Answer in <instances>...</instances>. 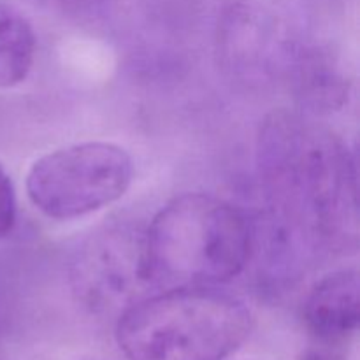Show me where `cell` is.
<instances>
[{
    "instance_id": "10",
    "label": "cell",
    "mask_w": 360,
    "mask_h": 360,
    "mask_svg": "<svg viewBox=\"0 0 360 360\" xmlns=\"http://www.w3.org/2000/svg\"><path fill=\"white\" fill-rule=\"evenodd\" d=\"M330 348L333 347H326V345H322L320 348H309L302 354L301 360H345L338 354H334Z\"/></svg>"
},
{
    "instance_id": "8",
    "label": "cell",
    "mask_w": 360,
    "mask_h": 360,
    "mask_svg": "<svg viewBox=\"0 0 360 360\" xmlns=\"http://www.w3.org/2000/svg\"><path fill=\"white\" fill-rule=\"evenodd\" d=\"M297 94L302 104L319 112L343 105L348 83L334 62L316 51L302 56L297 65Z\"/></svg>"
},
{
    "instance_id": "9",
    "label": "cell",
    "mask_w": 360,
    "mask_h": 360,
    "mask_svg": "<svg viewBox=\"0 0 360 360\" xmlns=\"http://www.w3.org/2000/svg\"><path fill=\"white\" fill-rule=\"evenodd\" d=\"M18 218L16 190L13 179L0 164V239L7 238L14 231Z\"/></svg>"
},
{
    "instance_id": "4",
    "label": "cell",
    "mask_w": 360,
    "mask_h": 360,
    "mask_svg": "<svg viewBox=\"0 0 360 360\" xmlns=\"http://www.w3.org/2000/svg\"><path fill=\"white\" fill-rule=\"evenodd\" d=\"M132 178L134 162L125 148L88 141L37 158L27 174V195L44 217L76 220L122 199Z\"/></svg>"
},
{
    "instance_id": "2",
    "label": "cell",
    "mask_w": 360,
    "mask_h": 360,
    "mask_svg": "<svg viewBox=\"0 0 360 360\" xmlns=\"http://www.w3.org/2000/svg\"><path fill=\"white\" fill-rule=\"evenodd\" d=\"M253 243L241 210L210 193H183L143 232L144 274L162 288L220 287L246 269Z\"/></svg>"
},
{
    "instance_id": "7",
    "label": "cell",
    "mask_w": 360,
    "mask_h": 360,
    "mask_svg": "<svg viewBox=\"0 0 360 360\" xmlns=\"http://www.w3.org/2000/svg\"><path fill=\"white\" fill-rule=\"evenodd\" d=\"M34 27L14 7L0 2V88L23 83L35 60Z\"/></svg>"
},
{
    "instance_id": "5",
    "label": "cell",
    "mask_w": 360,
    "mask_h": 360,
    "mask_svg": "<svg viewBox=\"0 0 360 360\" xmlns=\"http://www.w3.org/2000/svg\"><path fill=\"white\" fill-rule=\"evenodd\" d=\"M79 292L95 304L129 299L136 301L134 292L150 285L144 274L143 234L105 232L84 248L76 264L74 274Z\"/></svg>"
},
{
    "instance_id": "3",
    "label": "cell",
    "mask_w": 360,
    "mask_h": 360,
    "mask_svg": "<svg viewBox=\"0 0 360 360\" xmlns=\"http://www.w3.org/2000/svg\"><path fill=\"white\" fill-rule=\"evenodd\" d=\"M252 329V311L236 295L218 287H178L127 306L116 341L129 360H224Z\"/></svg>"
},
{
    "instance_id": "1",
    "label": "cell",
    "mask_w": 360,
    "mask_h": 360,
    "mask_svg": "<svg viewBox=\"0 0 360 360\" xmlns=\"http://www.w3.org/2000/svg\"><path fill=\"white\" fill-rule=\"evenodd\" d=\"M259 169L288 229L330 250L357 248V172L340 137L297 115L274 112L260 129Z\"/></svg>"
},
{
    "instance_id": "6",
    "label": "cell",
    "mask_w": 360,
    "mask_h": 360,
    "mask_svg": "<svg viewBox=\"0 0 360 360\" xmlns=\"http://www.w3.org/2000/svg\"><path fill=\"white\" fill-rule=\"evenodd\" d=\"M302 320L319 343L334 347L350 340L360 322V285L354 267L330 271L308 292Z\"/></svg>"
}]
</instances>
